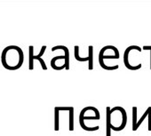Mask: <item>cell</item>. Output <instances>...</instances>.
Listing matches in <instances>:
<instances>
[{
  "label": "cell",
  "mask_w": 151,
  "mask_h": 136,
  "mask_svg": "<svg viewBox=\"0 0 151 136\" xmlns=\"http://www.w3.org/2000/svg\"><path fill=\"white\" fill-rule=\"evenodd\" d=\"M127 124V114L123 107L106 108V136H111V130L120 132Z\"/></svg>",
  "instance_id": "1"
},
{
  "label": "cell",
  "mask_w": 151,
  "mask_h": 136,
  "mask_svg": "<svg viewBox=\"0 0 151 136\" xmlns=\"http://www.w3.org/2000/svg\"><path fill=\"white\" fill-rule=\"evenodd\" d=\"M101 119V114L98 109L93 106L85 107L79 114V124L81 128L85 125L86 121H95Z\"/></svg>",
  "instance_id": "2"
},
{
  "label": "cell",
  "mask_w": 151,
  "mask_h": 136,
  "mask_svg": "<svg viewBox=\"0 0 151 136\" xmlns=\"http://www.w3.org/2000/svg\"><path fill=\"white\" fill-rule=\"evenodd\" d=\"M120 57L118 49L114 45H105L99 53V63L102 68L105 60H117Z\"/></svg>",
  "instance_id": "3"
},
{
  "label": "cell",
  "mask_w": 151,
  "mask_h": 136,
  "mask_svg": "<svg viewBox=\"0 0 151 136\" xmlns=\"http://www.w3.org/2000/svg\"><path fill=\"white\" fill-rule=\"evenodd\" d=\"M148 117H151V107H147V109L144 111L143 115L141 116V117L139 118V120H137L134 124H132V131L133 132L137 131L139 128V126L141 125V124L143 123V121Z\"/></svg>",
  "instance_id": "4"
},
{
  "label": "cell",
  "mask_w": 151,
  "mask_h": 136,
  "mask_svg": "<svg viewBox=\"0 0 151 136\" xmlns=\"http://www.w3.org/2000/svg\"><path fill=\"white\" fill-rule=\"evenodd\" d=\"M56 50H63L64 55L66 57V60H65L66 69L65 70L68 71L69 70V50H68V48L65 45H56V46H53L52 48V52H54Z\"/></svg>",
  "instance_id": "5"
},
{
  "label": "cell",
  "mask_w": 151,
  "mask_h": 136,
  "mask_svg": "<svg viewBox=\"0 0 151 136\" xmlns=\"http://www.w3.org/2000/svg\"><path fill=\"white\" fill-rule=\"evenodd\" d=\"M74 56H75V59L77 60L78 61H80V62H89L90 60V57L87 56V57H81L79 55V46L78 45H75L74 47Z\"/></svg>",
  "instance_id": "6"
},
{
  "label": "cell",
  "mask_w": 151,
  "mask_h": 136,
  "mask_svg": "<svg viewBox=\"0 0 151 136\" xmlns=\"http://www.w3.org/2000/svg\"><path fill=\"white\" fill-rule=\"evenodd\" d=\"M34 46L30 45L29 47V69L32 71L34 69Z\"/></svg>",
  "instance_id": "7"
},
{
  "label": "cell",
  "mask_w": 151,
  "mask_h": 136,
  "mask_svg": "<svg viewBox=\"0 0 151 136\" xmlns=\"http://www.w3.org/2000/svg\"><path fill=\"white\" fill-rule=\"evenodd\" d=\"M68 130L74 131V107H69L68 110Z\"/></svg>",
  "instance_id": "8"
},
{
  "label": "cell",
  "mask_w": 151,
  "mask_h": 136,
  "mask_svg": "<svg viewBox=\"0 0 151 136\" xmlns=\"http://www.w3.org/2000/svg\"><path fill=\"white\" fill-rule=\"evenodd\" d=\"M88 56L90 57V60L88 62V69L90 71L93 70V46H88Z\"/></svg>",
  "instance_id": "9"
},
{
  "label": "cell",
  "mask_w": 151,
  "mask_h": 136,
  "mask_svg": "<svg viewBox=\"0 0 151 136\" xmlns=\"http://www.w3.org/2000/svg\"><path fill=\"white\" fill-rule=\"evenodd\" d=\"M60 129V110L58 107L54 108V130L59 131Z\"/></svg>",
  "instance_id": "10"
},
{
  "label": "cell",
  "mask_w": 151,
  "mask_h": 136,
  "mask_svg": "<svg viewBox=\"0 0 151 136\" xmlns=\"http://www.w3.org/2000/svg\"><path fill=\"white\" fill-rule=\"evenodd\" d=\"M33 59H34V60H39V62H40V64H41V67H42V69H43V70H45V71H46V70H47V66H46V64H45V60H44L42 58L37 57V55H34Z\"/></svg>",
  "instance_id": "11"
},
{
  "label": "cell",
  "mask_w": 151,
  "mask_h": 136,
  "mask_svg": "<svg viewBox=\"0 0 151 136\" xmlns=\"http://www.w3.org/2000/svg\"><path fill=\"white\" fill-rule=\"evenodd\" d=\"M45 50H46V45H43V46H42V48H41V50H40V53H39L37 56V57L42 58V56H43V54L45 53Z\"/></svg>",
  "instance_id": "12"
},
{
  "label": "cell",
  "mask_w": 151,
  "mask_h": 136,
  "mask_svg": "<svg viewBox=\"0 0 151 136\" xmlns=\"http://www.w3.org/2000/svg\"><path fill=\"white\" fill-rule=\"evenodd\" d=\"M142 50H146V51H150L151 52V45H145V46H143Z\"/></svg>",
  "instance_id": "13"
},
{
  "label": "cell",
  "mask_w": 151,
  "mask_h": 136,
  "mask_svg": "<svg viewBox=\"0 0 151 136\" xmlns=\"http://www.w3.org/2000/svg\"><path fill=\"white\" fill-rule=\"evenodd\" d=\"M150 70H151V52H150Z\"/></svg>",
  "instance_id": "14"
}]
</instances>
